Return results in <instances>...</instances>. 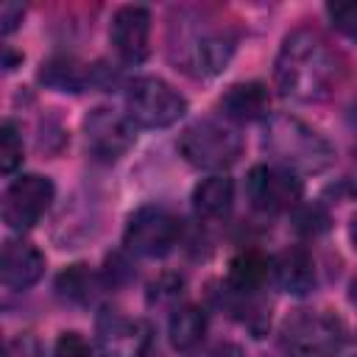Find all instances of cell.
I'll return each mask as SVG.
<instances>
[{
  "instance_id": "obj_29",
  "label": "cell",
  "mask_w": 357,
  "mask_h": 357,
  "mask_svg": "<svg viewBox=\"0 0 357 357\" xmlns=\"http://www.w3.org/2000/svg\"><path fill=\"white\" fill-rule=\"evenodd\" d=\"M349 237H351V245L357 248V215L351 218V226H349Z\"/></svg>"
},
{
  "instance_id": "obj_24",
  "label": "cell",
  "mask_w": 357,
  "mask_h": 357,
  "mask_svg": "<svg viewBox=\"0 0 357 357\" xmlns=\"http://www.w3.org/2000/svg\"><path fill=\"white\" fill-rule=\"evenodd\" d=\"M53 357H92L89 343L84 340V335L78 332H61L56 346H53Z\"/></svg>"
},
{
  "instance_id": "obj_27",
  "label": "cell",
  "mask_w": 357,
  "mask_h": 357,
  "mask_svg": "<svg viewBox=\"0 0 357 357\" xmlns=\"http://www.w3.org/2000/svg\"><path fill=\"white\" fill-rule=\"evenodd\" d=\"M22 14H25V6H22V3H14V0L3 3V6H0V31L8 36V33L22 22Z\"/></svg>"
},
{
  "instance_id": "obj_13",
  "label": "cell",
  "mask_w": 357,
  "mask_h": 357,
  "mask_svg": "<svg viewBox=\"0 0 357 357\" xmlns=\"http://www.w3.org/2000/svg\"><path fill=\"white\" fill-rule=\"evenodd\" d=\"M45 273V257L25 240H8L0 257V279L8 290H28Z\"/></svg>"
},
{
  "instance_id": "obj_30",
  "label": "cell",
  "mask_w": 357,
  "mask_h": 357,
  "mask_svg": "<svg viewBox=\"0 0 357 357\" xmlns=\"http://www.w3.org/2000/svg\"><path fill=\"white\" fill-rule=\"evenodd\" d=\"M349 298H351V304L357 307V276H354L351 284H349Z\"/></svg>"
},
{
  "instance_id": "obj_5",
  "label": "cell",
  "mask_w": 357,
  "mask_h": 357,
  "mask_svg": "<svg viewBox=\"0 0 357 357\" xmlns=\"http://www.w3.org/2000/svg\"><path fill=\"white\" fill-rule=\"evenodd\" d=\"M181 218L173 215L165 206H142L137 209L128 223H126V234H123V245L137 254V257H165L170 254L178 240H181Z\"/></svg>"
},
{
  "instance_id": "obj_20",
  "label": "cell",
  "mask_w": 357,
  "mask_h": 357,
  "mask_svg": "<svg viewBox=\"0 0 357 357\" xmlns=\"http://www.w3.org/2000/svg\"><path fill=\"white\" fill-rule=\"evenodd\" d=\"M206 332V312L195 304H184V307H176L173 315H170V326H167V335H170V346L176 351H190L201 343Z\"/></svg>"
},
{
  "instance_id": "obj_28",
  "label": "cell",
  "mask_w": 357,
  "mask_h": 357,
  "mask_svg": "<svg viewBox=\"0 0 357 357\" xmlns=\"http://www.w3.org/2000/svg\"><path fill=\"white\" fill-rule=\"evenodd\" d=\"M192 357H243V351L237 346H231V343H218V346H209V349H204V351H198Z\"/></svg>"
},
{
  "instance_id": "obj_22",
  "label": "cell",
  "mask_w": 357,
  "mask_h": 357,
  "mask_svg": "<svg viewBox=\"0 0 357 357\" xmlns=\"http://www.w3.org/2000/svg\"><path fill=\"white\" fill-rule=\"evenodd\" d=\"M22 165V137L11 120L3 123L0 128V170L11 176Z\"/></svg>"
},
{
  "instance_id": "obj_10",
  "label": "cell",
  "mask_w": 357,
  "mask_h": 357,
  "mask_svg": "<svg viewBox=\"0 0 357 357\" xmlns=\"http://www.w3.org/2000/svg\"><path fill=\"white\" fill-rule=\"evenodd\" d=\"M98 346L106 357H145L151 349V326L142 318H128L120 310H100Z\"/></svg>"
},
{
  "instance_id": "obj_9",
  "label": "cell",
  "mask_w": 357,
  "mask_h": 357,
  "mask_svg": "<svg viewBox=\"0 0 357 357\" xmlns=\"http://www.w3.org/2000/svg\"><path fill=\"white\" fill-rule=\"evenodd\" d=\"M84 134H86V151L98 162L120 159L134 145V137H137L128 114H120V112L106 109V106H98L86 114Z\"/></svg>"
},
{
  "instance_id": "obj_21",
  "label": "cell",
  "mask_w": 357,
  "mask_h": 357,
  "mask_svg": "<svg viewBox=\"0 0 357 357\" xmlns=\"http://www.w3.org/2000/svg\"><path fill=\"white\" fill-rule=\"evenodd\" d=\"M290 223L301 237H318L329 229V212L321 204H298L290 212Z\"/></svg>"
},
{
  "instance_id": "obj_14",
  "label": "cell",
  "mask_w": 357,
  "mask_h": 357,
  "mask_svg": "<svg viewBox=\"0 0 357 357\" xmlns=\"http://www.w3.org/2000/svg\"><path fill=\"white\" fill-rule=\"evenodd\" d=\"M39 81L56 92H84L89 86H106L109 73L103 67L81 64L75 59H50L39 70Z\"/></svg>"
},
{
  "instance_id": "obj_19",
  "label": "cell",
  "mask_w": 357,
  "mask_h": 357,
  "mask_svg": "<svg viewBox=\"0 0 357 357\" xmlns=\"http://www.w3.org/2000/svg\"><path fill=\"white\" fill-rule=\"evenodd\" d=\"M271 273V262L259 251H240L229 265V287L240 296L257 293Z\"/></svg>"
},
{
  "instance_id": "obj_7",
  "label": "cell",
  "mask_w": 357,
  "mask_h": 357,
  "mask_svg": "<svg viewBox=\"0 0 357 357\" xmlns=\"http://www.w3.org/2000/svg\"><path fill=\"white\" fill-rule=\"evenodd\" d=\"M53 201V181L47 176H20L3 192V223L11 231H28L47 212Z\"/></svg>"
},
{
  "instance_id": "obj_16",
  "label": "cell",
  "mask_w": 357,
  "mask_h": 357,
  "mask_svg": "<svg viewBox=\"0 0 357 357\" xmlns=\"http://www.w3.org/2000/svg\"><path fill=\"white\" fill-rule=\"evenodd\" d=\"M271 273H273V282L279 284V290H284L290 296H307L315 287V262L301 245L284 248L273 259Z\"/></svg>"
},
{
  "instance_id": "obj_6",
  "label": "cell",
  "mask_w": 357,
  "mask_h": 357,
  "mask_svg": "<svg viewBox=\"0 0 357 357\" xmlns=\"http://www.w3.org/2000/svg\"><path fill=\"white\" fill-rule=\"evenodd\" d=\"M343 346V326L326 312H298L282 329L287 357H332Z\"/></svg>"
},
{
  "instance_id": "obj_2",
  "label": "cell",
  "mask_w": 357,
  "mask_h": 357,
  "mask_svg": "<svg viewBox=\"0 0 357 357\" xmlns=\"http://www.w3.org/2000/svg\"><path fill=\"white\" fill-rule=\"evenodd\" d=\"M265 148L290 173H321L335 162V148L298 117L276 114L265 126Z\"/></svg>"
},
{
  "instance_id": "obj_12",
  "label": "cell",
  "mask_w": 357,
  "mask_h": 357,
  "mask_svg": "<svg viewBox=\"0 0 357 357\" xmlns=\"http://www.w3.org/2000/svg\"><path fill=\"white\" fill-rule=\"evenodd\" d=\"M234 56V36L226 31H201L192 33L184 45V70L198 78H212L226 70Z\"/></svg>"
},
{
  "instance_id": "obj_23",
  "label": "cell",
  "mask_w": 357,
  "mask_h": 357,
  "mask_svg": "<svg viewBox=\"0 0 357 357\" xmlns=\"http://www.w3.org/2000/svg\"><path fill=\"white\" fill-rule=\"evenodd\" d=\"M326 14L343 36L357 39V3H329Z\"/></svg>"
},
{
  "instance_id": "obj_1",
  "label": "cell",
  "mask_w": 357,
  "mask_h": 357,
  "mask_svg": "<svg viewBox=\"0 0 357 357\" xmlns=\"http://www.w3.org/2000/svg\"><path fill=\"white\" fill-rule=\"evenodd\" d=\"M276 89L298 103H318L332 95L340 81V64L332 47L307 28L284 36L276 67H273Z\"/></svg>"
},
{
  "instance_id": "obj_11",
  "label": "cell",
  "mask_w": 357,
  "mask_h": 357,
  "mask_svg": "<svg viewBox=\"0 0 357 357\" xmlns=\"http://www.w3.org/2000/svg\"><path fill=\"white\" fill-rule=\"evenodd\" d=\"M109 39L114 45V53L126 64H139L148 56V39H151V11L145 6H123L114 11L109 25Z\"/></svg>"
},
{
  "instance_id": "obj_8",
  "label": "cell",
  "mask_w": 357,
  "mask_h": 357,
  "mask_svg": "<svg viewBox=\"0 0 357 357\" xmlns=\"http://www.w3.org/2000/svg\"><path fill=\"white\" fill-rule=\"evenodd\" d=\"M301 181L296 173L273 165H257L251 167L245 178V195L254 209L259 212H293L301 201Z\"/></svg>"
},
{
  "instance_id": "obj_4",
  "label": "cell",
  "mask_w": 357,
  "mask_h": 357,
  "mask_svg": "<svg viewBox=\"0 0 357 357\" xmlns=\"http://www.w3.org/2000/svg\"><path fill=\"white\" fill-rule=\"evenodd\" d=\"M187 112V100L162 78H134L126 89V114L139 128H167Z\"/></svg>"
},
{
  "instance_id": "obj_17",
  "label": "cell",
  "mask_w": 357,
  "mask_h": 357,
  "mask_svg": "<svg viewBox=\"0 0 357 357\" xmlns=\"http://www.w3.org/2000/svg\"><path fill=\"white\" fill-rule=\"evenodd\" d=\"M231 201H234V184L223 173L204 178L192 190V206H195V212L201 218H209V220L226 218L231 212Z\"/></svg>"
},
{
  "instance_id": "obj_18",
  "label": "cell",
  "mask_w": 357,
  "mask_h": 357,
  "mask_svg": "<svg viewBox=\"0 0 357 357\" xmlns=\"http://www.w3.org/2000/svg\"><path fill=\"white\" fill-rule=\"evenodd\" d=\"M100 287H103V279H100L98 273H92L86 265H70V268L61 271L59 279H56V293H59L64 301L78 304V307L95 304Z\"/></svg>"
},
{
  "instance_id": "obj_26",
  "label": "cell",
  "mask_w": 357,
  "mask_h": 357,
  "mask_svg": "<svg viewBox=\"0 0 357 357\" xmlns=\"http://www.w3.org/2000/svg\"><path fill=\"white\" fill-rule=\"evenodd\" d=\"M3 357H42V349H39V340L33 335H17L6 343Z\"/></svg>"
},
{
  "instance_id": "obj_25",
  "label": "cell",
  "mask_w": 357,
  "mask_h": 357,
  "mask_svg": "<svg viewBox=\"0 0 357 357\" xmlns=\"http://www.w3.org/2000/svg\"><path fill=\"white\" fill-rule=\"evenodd\" d=\"M181 276H162L159 282H153L148 287V301L151 304H167V301H176L181 296Z\"/></svg>"
},
{
  "instance_id": "obj_3",
  "label": "cell",
  "mask_w": 357,
  "mask_h": 357,
  "mask_svg": "<svg viewBox=\"0 0 357 357\" xmlns=\"http://www.w3.org/2000/svg\"><path fill=\"white\" fill-rule=\"evenodd\" d=\"M243 151V137L231 123L220 120H195L178 137V153L184 162L201 170H223L237 162Z\"/></svg>"
},
{
  "instance_id": "obj_15",
  "label": "cell",
  "mask_w": 357,
  "mask_h": 357,
  "mask_svg": "<svg viewBox=\"0 0 357 357\" xmlns=\"http://www.w3.org/2000/svg\"><path fill=\"white\" fill-rule=\"evenodd\" d=\"M268 109H271V95H268V86L259 81L231 84L220 98V112L231 123L259 120L268 114Z\"/></svg>"
}]
</instances>
